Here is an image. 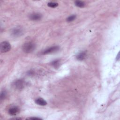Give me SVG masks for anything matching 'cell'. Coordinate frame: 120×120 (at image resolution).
<instances>
[{
  "instance_id": "cell-14",
  "label": "cell",
  "mask_w": 120,
  "mask_h": 120,
  "mask_svg": "<svg viewBox=\"0 0 120 120\" xmlns=\"http://www.w3.org/2000/svg\"><path fill=\"white\" fill-rule=\"evenodd\" d=\"M6 95H7V92H6V91L4 90V91H2L1 93H0V99L2 100L4 98H5L6 97Z\"/></svg>"
},
{
  "instance_id": "cell-10",
  "label": "cell",
  "mask_w": 120,
  "mask_h": 120,
  "mask_svg": "<svg viewBox=\"0 0 120 120\" xmlns=\"http://www.w3.org/2000/svg\"><path fill=\"white\" fill-rule=\"evenodd\" d=\"M75 3V5L79 8H83L85 6V3L82 1H76Z\"/></svg>"
},
{
  "instance_id": "cell-11",
  "label": "cell",
  "mask_w": 120,
  "mask_h": 120,
  "mask_svg": "<svg viewBox=\"0 0 120 120\" xmlns=\"http://www.w3.org/2000/svg\"><path fill=\"white\" fill-rule=\"evenodd\" d=\"M52 65L55 68H57L59 67L60 65V61L59 60H53L52 62Z\"/></svg>"
},
{
  "instance_id": "cell-15",
  "label": "cell",
  "mask_w": 120,
  "mask_h": 120,
  "mask_svg": "<svg viewBox=\"0 0 120 120\" xmlns=\"http://www.w3.org/2000/svg\"><path fill=\"white\" fill-rule=\"evenodd\" d=\"M28 119H30V120H41V119L40 118L38 117H30L28 118Z\"/></svg>"
},
{
  "instance_id": "cell-4",
  "label": "cell",
  "mask_w": 120,
  "mask_h": 120,
  "mask_svg": "<svg viewBox=\"0 0 120 120\" xmlns=\"http://www.w3.org/2000/svg\"><path fill=\"white\" fill-rule=\"evenodd\" d=\"M59 49V47L58 46H53L50 47H49L45 50L42 52V54H47L54 52H57Z\"/></svg>"
},
{
  "instance_id": "cell-2",
  "label": "cell",
  "mask_w": 120,
  "mask_h": 120,
  "mask_svg": "<svg viewBox=\"0 0 120 120\" xmlns=\"http://www.w3.org/2000/svg\"><path fill=\"white\" fill-rule=\"evenodd\" d=\"M11 49V45L7 41H3L1 43L0 45V50L2 53L8 52Z\"/></svg>"
},
{
  "instance_id": "cell-5",
  "label": "cell",
  "mask_w": 120,
  "mask_h": 120,
  "mask_svg": "<svg viewBox=\"0 0 120 120\" xmlns=\"http://www.w3.org/2000/svg\"><path fill=\"white\" fill-rule=\"evenodd\" d=\"M19 108L16 106H14L10 107L8 111V113L12 116L16 115L19 112Z\"/></svg>"
},
{
  "instance_id": "cell-6",
  "label": "cell",
  "mask_w": 120,
  "mask_h": 120,
  "mask_svg": "<svg viewBox=\"0 0 120 120\" xmlns=\"http://www.w3.org/2000/svg\"><path fill=\"white\" fill-rule=\"evenodd\" d=\"M30 19L33 21H38L41 19L42 15L38 13H34L30 15Z\"/></svg>"
},
{
  "instance_id": "cell-7",
  "label": "cell",
  "mask_w": 120,
  "mask_h": 120,
  "mask_svg": "<svg viewBox=\"0 0 120 120\" xmlns=\"http://www.w3.org/2000/svg\"><path fill=\"white\" fill-rule=\"evenodd\" d=\"M86 56H87V52L86 51H84L78 53L76 55V58L77 60H82L86 58Z\"/></svg>"
},
{
  "instance_id": "cell-3",
  "label": "cell",
  "mask_w": 120,
  "mask_h": 120,
  "mask_svg": "<svg viewBox=\"0 0 120 120\" xmlns=\"http://www.w3.org/2000/svg\"><path fill=\"white\" fill-rule=\"evenodd\" d=\"M14 86L17 90H22L25 86V82L22 79L17 80L14 82Z\"/></svg>"
},
{
  "instance_id": "cell-8",
  "label": "cell",
  "mask_w": 120,
  "mask_h": 120,
  "mask_svg": "<svg viewBox=\"0 0 120 120\" xmlns=\"http://www.w3.org/2000/svg\"><path fill=\"white\" fill-rule=\"evenodd\" d=\"M35 103L37 104H38L39 105H42V106L45 105L47 104L46 101L42 98H37V99L35 100Z\"/></svg>"
},
{
  "instance_id": "cell-13",
  "label": "cell",
  "mask_w": 120,
  "mask_h": 120,
  "mask_svg": "<svg viewBox=\"0 0 120 120\" xmlns=\"http://www.w3.org/2000/svg\"><path fill=\"white\" fill-rule=\"evenodd\" d=\"M75 18H76V15H70L69 17H68L67 18V21L69 22H72V21H74Z\"/></svg>"
},
{
  "instance_id": "cell-12",
  "label": "cell",
  "mask_w": 120,
  "mask_h": 120,
  "mask_svg": "<svg viewBox=\"0 0 120 120\" xmlns=\"http://www.w3.org/2000/svg\"><path fill=\"white\" fill-rule=\"evenodd\" d=\"M47 5L48 7H49L50 8H54L58 6V3L57 2H50L48 3Z\"/></svg>"
},
{
  "instance_id": "cell-1",
  "label": "cell",
  "mask_w": 120,
  "mask_h": 120,
  "mask_svg": "<svg viewBox=\"0 0 120 120\" xmlns=\"http://www.w3.org/2000/svg\"><path fill=\"white\" fill-rule=\"evenodd\" d=\"M36 48V45L32 42L25 43L22 45V50L26 53H30L33 52Z\"/></svg>"
},
{
  "instance_id": "cell-9",
  "label": "cell",
  "mask_w": 120,
  "mask_h": 120,
  "mask_svg": "<svg viewBox=\"0 0 120 120\" xmlns=\"http://www.w3.org/2000/svg\"><path fill=\"white\" fill-rule=\"evenodd\" d=\"M22 33V30L20 28H15L12 31V34L15 36H18Z\"/></svg>"
}]
</instances>
